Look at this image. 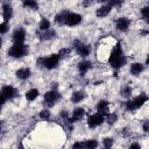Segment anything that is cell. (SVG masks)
Wrapping results in <instances>:
<instances>
[{"label": "cell", "mask_w": 149, "mask_h": 149, "mask_svg": "<svg viewBox=\"0 0 149 149\" xmlns=\"http://www.w3.org/2000/svg\"><path fill=\"white\" fill-rule=\"evenodd\" d=\"M113 139L112 137H106L105 140H104V147H106V148H111L112 146H113Z\"/></svg>", "instance_id": "32"}, {"label": "cell", "mask_w": 149, "mask_h": 149, "mask_svg": "<svg viewBox=\"0 0 149 149\" xmlns=\"http://www.w3.org/2000/svg\"><path fill=\"white\" fill-rule=\"evenodd\" d=\"M97 1H99V2H105V1H107V0H97Z\"/></svg>", "instance_id": "41"}, {"label": "cell", "mask_w": 149, "mask_h": 149, "mask_svg": "<svg viewBox=\"0 0 149 149\" xmlns=\"http://www.w3.org/2000/svg\"><path fill=\"white\" fill-rule=\"evenodd\" d=\"M72 147H73V148H84V146H83V142H78V143H74Z\"/></svg>", "instance_id": "37"}, {"label": "cell", "mask_w": 149, "mask_h": 149, "mask_svg": "<svg viewBox=\"0 0 149 149\" xmlns=\"http://www.w3.org/2000/svg\"><path fill=\"white\" fill-rule=\"evenodd\" d=\"M70 52H71V49L66 48V49H62V50L58 52V55H59V57H64V56H68Z\"/></svg>", "instance_id": "34"}, {"label": "cell", "mask_w": 149, "mask_h": 149, "mask_svg": "<svg viewBox=\"0 0 149 149\" xmlns=\"http://www.w3.org/2000/svg\"><path fill=\"white\" fill-rule=\"evenodd\" d=\"M129 24H130V21L127 17H120L116 20V29L118 30L126 31L129 28Z\"/></svg>", "instance_id": "10"}, {"label": "cell", "mask_w": 149, "mask_h": 149, "mask_svg": "<svg viewBox=\"0 0 149 149\" xmlns=\"http://www.w3.org/2000/svg\"><path fill=\"white\" fill-rule=\"evenodd\" d=\"M121 93H122L123 97H129V95L132 94V87H130V86H125V87L122 88Z\"/></svg>", "instance_id": "28"}, {"label": "cell", "mask_w": 149, "mask_h": 149, "mask_svg": "<svg viewBox=\"0 0 149 149\" xmlns=\"http://www.w3.org/2000/svg\"><path fill=\"white\" fill-rule=\"evenodd\" d=\"M91 63L88 62V61H83V62H80L79 64H78V69H79V72L81 73V74H84V73H86L90 69H91Z\"/></svg>", "instance_id": "19"}, {"label": "cell", "mask_w": 149, "mask_h": 149, "mask_svg": "<svg viewBox=\"0 0 149 149\" xmlns=\"http://www.w3.org/2000/svg\"><path fill=\"white\" fill-rule=\"evenodd\" d=\"M23 7L30 8V9H37L38 3L36 2V0H23Z\"/></svg>", "instance_id": "22"}, {"label": "cell", "mask_w": 149, "mask_h": 149, "mask_svg": "<svg viewBox=\"0 0 149 149\" xmlns=\"http://www.w3.org/2000/svg\"><path fill=\"white\" fill-rule=\"evenodd\" d=\"M143 130H144V132H148V130H149V123H148V121L144 122V125H143Z\"/></svg>", "instance_id": "38"}, {"label": "cell", "mask_w": 149, "mask_h": 149, "mask_svg": "<svg viewBox=\"0 0 149 149\" xmlns=\"http://www.w3.org/2000/svg\"><path fill=\"white\" fill-rule=\"evenodd\" d=\"M130 148H140V146H139L137 143H133V144L130 146Z\"/></svg>", "instance_id": "40"}, {"label": "cell", "mask_w": 149, "mask_h": 149, "mask_svg": "<svg viewBox=\"0 0 149 149\" xmlns=\"http://www.w3.org/2000/svg\"><path fill=\"white\" fill-rule=\"evenodd\" d=\"M26 40V31L23 28H19L13 33V42L15 44H22Z\"/></svg>", "instance_id": "6"}, {"label": "cell", "mask_w": 149, "mask_h": 149, "mask_svg": "<svg viewBox=\"0 0 149 149\" xmlns=\"http://www.w3.org/2000/svg\"><path fill=\"white\" fill-rule=\"evenodd\" d=\"M141 14H142V16H143L144 20H148V17H149V7H148V6L143 7V8L141 9Z\"/></svg>", "instance_id": "29"}, {"label": "cell", "mask_w": 149, "mask_h": 149, "mask_svg": "<svg viewBox=\"0 0 149 149\" xmlns=\"http://www.w3.org/2000/svg\"><path fill=\"white\" fill-rule=\"evenodd\" d=\"M143 69H144L143 64H141V63H133L130 65V73L133 76H139L143 71Z\"/></svg>", "instance_id": "16"}, {"label": "cell", "mask_w": 149, "mask_h": 149, "mask_svg": "<svg viewBox=\"0 0 149 149\" xmlns=\"http://www.w3.org/2000/svg\"><path fill=\"white\" fill-rule=\"evenodd\" d=\"M133 101H134V104H135V107H136V108H140V107H142V106L148 101V97H147V94L141 93V94L137 95Z\"/></svg>", "instance_id": "15"}, {"label": "cell", "mask_w": 149, "mask_h": 149, "mask_svg": "<svg viewBox=\"0 0 149 149\" xmlns=\"http://www.w3.org/2000/svg\"><path fill=\"white\" fill-rule=\"evenodd\" d=\"M28 54V47L26 44H13L9 50H8V55L10 57H14V58H20V57H23Z\"/></svg>", "instance_id": "3"}, {"label": "cell", "mask_w": 149, "mask_h": 149, "mask_svg": "<svg viewBox=\"0 0 149 149\" xmlns=\"http://www.w3.org/2000/svg\"><path fill=\"white\" fill-rule=\"evenodd\" d=\"M93 3V0H84L83 1V6L84 7H88V6H91Z\"/></svg>", "instance_id": "35"}, {"label": "cell", "mask_w": 149, "mask_h": 149, "mask_svg": "<svg viewBox=\"0 0 149 149\" xmlns=\"http://www.w3.org/2000/svg\"><path fill=\"white\" fill-rule=\"evenodd\" d=\"M76 51H77V54H78L79 56H81V57H86V56L90 55V52H91V48H90V45L79 42V43L76 45Z\"/></svg>", "instance_id": "7"}, {"label": "cell", "mask_w": 149, "mask_h": 149, "mask_svg": "<svg viewBox=\"0 0 149 149\" xmlns=\"http://www.w3.org/2000/svg\"><path fill=\"white\" fill-rule=\"evenodd\" d=\"M97 111L98 113H100L101 115L106 116L109 113V107H108V101L107 100H100L97 105Z\"/></svg>", "instance_id": "9"}, {"label": "cell", "mask_w": 149, "mask_h": 149, "mask_svg": "<svg viewBox=\"0 0 149 149\" xmlns=\"http://www.w3.org/2000/svg\"><path fill=\"white\" fill-rule=\"evenodd\" d=\"M126 109H127V111H130V112H133V111H135V109H136L135 104H134V101H133V100H128V101L126 102Z\"/></svg>", "instance_id": "26"}, {"label": "cell", "mask_w": 149, "mask_h": 149, "mask_svg": "<svg viewBox=\"0 0 149 149\" xmlns=\"http://www.w3.org/2000/svg\"><path fill=\"white\" fill-rule=\"evenodd\" d=\"M8 29H9V26H8L7 21H5V22L0 23V34H5V33H7V31H8Z\"/></svg>", "instance_id": "27"}, {"label": "cell", "mask_w": 149, "mask_h": 149, "mask_svg": "<svg viewBox=\"0 0 149 149\" xmlns=\"http://www.w3.org/2000/svg\"><path fill=\"white\" fill-rule=\"evenodd\" d=\"M84 115H85V109H84V108H76V109L73 111V116H72L71 119H68V121L71 122V123H73V122H76V121L83 119Z\"/></svg>", "instance_id": "11"}, {"label": "cell", "mask_w": 149, "mask_h": 149, "mask_svg": "<svg viewBox=\"0 0 149 149\" xmlns=\"http://www.w3.org/2000/svg\"><path fill=\"white\" fill-rule=\"evenodd\" d=\"M0 128H1V123H0Z\"/></svg>", "instance_id": "44"}, {"label": "cell", "mask_w": 149, "mask_h": 149, "mask_svg": "<svg viewBox=\"0 0 149 149\" xmlns=\"http://www.w3.org/2000/svg\"><path fill=\"white\" fill-rule=\"evenodd\" d=\"M55 36H56V31L55 30H51L50 28L47 29V30H44L43 34H41V38L42 40H51Z\"/></svg>", "instance_id": "21"}, {"label": "cell", "mask_w": 149, "mask_h": 149, "mask_svg": "<svg viewBox=\"0 0 149 149\" xmlns=\"http://www.w3.org/2000/svg\"><path fill=\"white\" fill-rule=\"evenodd\" d=\"M123 3V0H109V5L112 7H119Z\"/></svg>", "instance_id": "33"}, {"label": "cell", "mask_w": 149, "mask_h": 149, "mask_svg": "<svg viewBox=\"0 0 149 149\" xmlns=\"http://www.w3.org/2000/svg\"><path fill=\"white\" fill-rule=\"evenodd\" d=\"M59 59H61V57H59L58 54H52V55H50V56H48V57L40 58V59H38V63H40L43 68L51 70V69H55V68L58 65Z\"/></svg>", "instance_id": "2"}, {"label": "cell", "mask_w": 149, "mask_h": 149, "mask_svg": "<svg viewBox=\"0 0 149 149\" xmlns=\"http://www.w3.org/2000/svg\"><path fill=\"white\" fill-rule=\"evenodd\" d=\"M6 99H7V98H6V97L0 92V105H3V104L6 102Z\"/></svg>", "instance_id": "36"}, {"label": "cell", "mask_w": 149, "mask_h": 149, "mask_svg": "<svg viewBox=\"0 0 149 149\" xmlns=\"http://www.w3.org/2000/svg\"><path fill=\"white\" fill-rule=\"evenodd\" d=\"M83 146H84L85 148L92 149V148L98 147V142H97V140H88V141H86V142H83Z\"/></svg>", "instance_id": "24"}, {"label": "cell", "mask_w": 149, "mask_h": 149, "mask_svg": "<svg viewBox=\"0 0 149 149\" xmlns=\"http://www.w3.org/2000/svg\"><path fill=\"white\" fill-rule=\"evenodd\" d=\"M0 112H1V105H0Z\"/></svg>", "instance_id": "43"}, {"label": "cell", "mask_w": 149, "mask_h": 149, "mask_svg": "<svg viewBox=\"0 0 149 149\" xmlns=\"http://www.w3.org/2000/svg\"><path fill=\"white\" fill-rule=\"evenodd\" d=\"M104 121H105V116L101 115L100 113H97V114L91 115V116L87 119V125H88L90 128H95V127L100 126Z\"/></svg>", "instance_id": "5"}, {"label": "cell", "mask_w": 149, "mask_h": 149, "mask_svg": "<svg viewBox=\"0 0 149 149\" xmlns=\"http://www.w3.org/2000/svg\"><path fill=\"white\" fill-rule=\"evenodd\" d=\"M85 98V93L83 91H77V92H73L72 95H71V101L73 104H78L83 99Z\"/></svg>", "instance_id": "18"}, {"label": "cell", "mask_w": 149, "mask_h": 149, "mask_svg": "<svg viewBox=\"0 0 149 149\" xmlns=\"http://www.w3.org/2000/svg\"><path fill=\"white\" fill-rule=\"evenodd\" d=\"M1 93H2L7 99H10V98H13V97L16 94V90H15L13 86L7 85V86H3V87H2Z\"/></svg>", "instance_id": "13"}, {"label": "cell", "mask_w": 149, "mask_h": 149, "mask_svg": "<svg viewBox=\"0 0 149 149\" xmlns=\"http://www.w3.org/2000/svg\"><path fill=\"white\" fill-rule=\"evenodd\" d=\"M13 15V9L9 5H3L2 6V16L5 21H8Z\"/></svg>", "instance_id": "17"}, {"label": "cell", "mask_w": 149, "mask_h": 149, "mask_svg": "<svg viewBox=\"0 0 149 149\" xmlns=\"http://www.w3.org/2000/svg\"><path fill=\"white\" fill-rule=\"evenodd\" d=\"M16 77L21 80H26L30 77V69L28 68H21L16 71Z\"/></svg>", "instance_id": "14"}, {"label": "cell", "mask_w": 149, "mask_h": 149, "mask_svg": "<svg viewBox=\"0 0 149 149\" xmlns=\"http://www.w3.org/2000/svg\"><path fill=\"white\" fill-rule=\"evenodd\" d=\"M61 116H62V118H65V119H68V113H66V111H62V113H61Z\"/></svg>", "instance_id": "39"}, {"label": "cell", "mask_w": 149, "mask_h": 149, "mask_svg": "<svg viewBox=\"0 0 149 149\" xmlns=\"http://www.w3.org/2000/svg\"><path fill=\"white\" fill-rule=\"evenodd\" d=\"M38 28H40V30H42V31H44V30L49 29V28H50V22H49V20H47V19L42 17V20L40 21Z\"/></svg>", "instance_id": "23"}, {"label": "cell", "mask_w": 149, "mask_h": 149, "mask_svg": "<svg viewBox=\"0 0 149 149\" xmlns=\"http://www.w3.org/2000/svg\"><path fill=\"white\" fill-rule=\"evenodd\" d=\"M37 97H38V90H36V88H31V90L27 91V93H26V99L28 101H33Z\"/></svg>", "instance_id": "20"}, {"label": "cell", "mask_w": 149, "mask_h": 149, "mask_svg": "<svg viewBox=\"0 0 149 149\" xmlns=\"http://www.w3.org/2000/svg\"><path fill=\"white\" fill-rule=\"evenodd\" d=\"M80 21H81V15H79L77 13H69L68 12L65 15V19H64V23L66 26H70V27L79 24Z\"/></svg>", "instance_id": "4"}, {"label": "cell", "mask_w": 149, "mask_h": 149, "mask_svg": "<svg viewBox=\"0 0 149 149\" xmlns=\"http://www.w3.org/2000/svg\"><path fill=\"white\" fill-rule=\"evenodd\" d=\"M66 13L68 12H62V13H59V14H57L56 16H55V22H57V23H64V19H65V15H66Z\"/></svg>", "instance_id": "25"}, {"label": "cell", "mask_w": 149, "mask_h": 149, "mask_svg": "<svg viewBox=\"0 0 149 149\" xmlns=\"http://www.w3.org/2000/svg\"><path fill=\"white\" fill-rule=\"evenodd\" d=\"M1 44H2V42H1V38H0V48H1Z\"/></svg>", "instance_id": "42"}, {"label": "cell", "mask_w": 149, "mask_h": 149, "mask_svg": "<svg viewBox=\"0 0 149 149\" xmlns=\"http://www.w3.org/2000/svg\"><path fill=\"white\" fill-rule=\"evenodd\" d=\"M106 116H107V122H108L109 125H113V123L116 121V115H115V114H111V113H108Z\"/></svg>", "instance_id": "31"}, {"label": "cell", "mask_w": 149, "mask_h": 149, "mask_svg": "<svg viewBox=\"0 0 149 149\" xmlns=\"http://www.w3.org/2000/svg\"><path fill=\"white\" fill-rule=\"evenodd\" d=\"M59 98H61L59 93H58L57 91H55V90L48 91V92L44 94V100H45V102H48V104H50V105H51L52 102L57 101Z\"/></svg>", "instance_id": "8"}, {"label": "cell", "mask_w": 149, "mask_h": 149, "mask_svg": "<svg viewBox=\"0 0 149 149\" xmlns=\"http://www.w3.org/2000/svg\"><path fill=\"white\" fill-rule=\"evenodd\" d=\"M108 62L114 69H120L126 64V57L123 56V51L120 43H115V45L112 48V51L108 56Z\"/></svg>", "instance_id": "1"}, {"label": "cell", "mask_w": 149, "mask_h": 149, "mask_svg": "<svg viewBox=\"0 0 149 149\" xmlns=\"http://www.w3.org/2000/svg\"><path fill=\"white\" fill-rule=\"evenodd\" d=\"M49 116H50V112H49L48 109H43V111L40 112V118H41V119L47 120V119H49Z\"/></svg>", "instance_id": "30"}, {"label": "cell", "mask_w": 149, "mask_h": 149, "mask_svg": "<svg viewBox=\"0 0 149 149\" xmlns=\"http://www.w3.org/2000/svg\"><path fill=\"white\" fill-rule=\"evenodd\" d=\"M111 9H112V6H111L109 3H108V5H104V6H101V7H99V8L97 9L95 14H97V16H99V17H104V16H107V15L109 14Z\"/></svg>", "instance_id": "12"}]
</instances>
